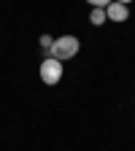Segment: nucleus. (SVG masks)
<instances>
[{"instance_id": "6", "label": "nucleus", "mask_w": 135, "mask_h": 151, "mask_svg": "<svg viewBox=\"0 0 135 151\" xmlns=\"http://www.w3.org/2000/svg\"><path fill=\"white\" fill-rule=\"evenodd\" d=\"M51 43H54L51 35H41V46H43V49H51Z\"/></svg>"}, {"instance_id": "1", "label": "nucleus", "mask_w": 135, "mask_h": 151, "mask_svg": "<svg viewBox=\"0 0 135 151\" xmlns=\"http://www.w3.org/2000/svg\"><path fill=\"white\" fill-rule=\"evenodd\" d=\"M51 57H54V60H70V57L76 54V51H79V38H76V35H62V38H57V41L51 43Z\"/></svg>"}, {"instance_id": "2", "label": "nucleus", "mask_w": 135, "mask_h": 151, "mask_svg": "<svg viewBox=\"0 0 135 151\" xmlns=\"http://www.w3.org/2000/svg\"><path fill=\"white\" fill-rule=\"evenodd\" d=\"M41 78H43V84H57L62 78V62L54 60V57L43 60L41 62Z\"/></svg>"}, {"instance_id": "3", "label": "nucleus", "mask_w": 135, "mask_h": 151, "mask_svg": "<svg viewBox=\"0 0 135 151\" xmlns=\"http://www.w3.org/2000/svg\"><path fill=\"white\" fill-rule=\"evenodd\" d=\"M105 16L111 19V22H124V19H127V6H122V3L113 0V3L105 8Z\"/></svg>"}, {"instance_id": "7", "label": "nucleus", "mask_w": 135, "mask_h": 151, "mask_svg": "<svg viewBox=\"0 0 135 151\" xmlns=\"http://www.w3.org/2000/svg\"><path fill=\"white\" fill-rule=\"evenodd\" d=\"M116 3H122V6H127V3H130V0H116Z\"/></svg>"}, {"instance_id": "5", "label": "nucleus", "mask_w": 135, "mask_h": 151, "mask_svg": "<svg viewBox=\"0 0 135 151\" xmlns=\"http://www.w3.org/2000/svg\"><path fill=\"white\" fill-rule=\"evenodd\" d=\"M87 3H89L92 8H108V6L113 3V0H87Z\"/></svg>"}, {"instance_id": "4", "label": "nucleus", "mask_w": 135, "mask_h": 151, "mask_svg": "<svg viewBox=\"0 0 135 151\" xmlns=\"http://www.w3.org/2000/svg\"><path fill=\"white\" fill-rule=\"evenodd\" d=\"M105 19H108V16H105V8H92V14H89V22H92V24L100 27Z\"/></svg>"}]
</instances>
